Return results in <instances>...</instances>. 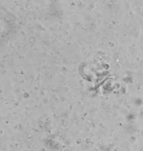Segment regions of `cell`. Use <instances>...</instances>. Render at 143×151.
<instances>
[]
</instances>
